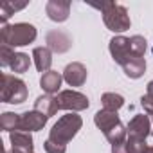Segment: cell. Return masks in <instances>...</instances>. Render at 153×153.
Wrapping results in <instances>:
<instances>
[{
  "label": "cell",
  "mask_w": 153,
  "mask_h": 153,
  "mask_svg": "<svg viewBox=\"0 0 153 153\" xmlns=\"http://www.w3.org/2000/svg\"><path fill=\"white\" fill-rule=\"evenodd\" d=\"M27 7V4H13V2H4L2 6H0V13H2V16H0V22L2 24H7V18L11 15H15L16 11Z\"/></svg>",
  "instance_id": "obj_21"
},
{
  "label": "cell",
  "mask_w": 153,
  "mask_h": 153,
  "mask_svg": "<svg viewBox=\"0 0 153 153\" xmlns=\"http://www.w3.org/2000/svg\"><path fill=\"white\" fill-rule=\"evenodd\" d=\"M81 126H83L81 115L70 112V114H67V115H63V117L58 119V123L52 126V130H51V133H49L47 139L52 140V142H56V144L67 146L76 135H78V131L81 130Z\"/></svg>",
  "instance_id": "obj_3"
},
{
  "label": "cell",
  "mask_w": 153,
  "mask_h": 153,
  "mask_svg": "<svg viewBox=\"0 0 153 153\" xmlns=\"http://www.w3.org/2000/svg\"><path fill=\"white\" fill-rule=\"evenodd\" d=\"M29 67H31V58L25 52H15V56L9 63V68L15 74H24L29 70Z\"/></svg>",
  "instance_id": "obj_20"
},
{
  "label": "cell",
  "mask_w": 153,
  "mask_h": 153,
  "mask_svg": "<svg viewBox=\"0 0 153 153\" xmlns=\"http://www.w3.org/2000/svg\"><path fill=\"white\" fill-rule=\"evenodd\" d=\"M146 153H153V146H149V148H148V151H146Z\"/></svg>",
  "instance_id": "obj_29"
},
{
  "label": "cell",
  "mask_w": 153,
  "mask_h": 153,
  "mask_svg": "<svg viewBox=\"0 0 153 153\" xmlns=\"http://www.w3.org/2000/svg\"><path fill=\"white\" fill-rule=\"evenodd\" d=\"M130 42H131V49H133L135 56H140V58H144V54H146V49H148V45H146V38H144V36H139V34H135V36H131V38H130Z\"/></svg>",
  "instance_id": "obj_23"
},
{
  "label": "cell",
  "mask_w": 153,
  "mask_h": 153,
  "mask_svg": "<svg viewBox=\"0 0 153 153\" xmlns=\"http://www.w3.org/2000/svg\"><path fill=\"white\" fill-rule=\"evenodd\" d=\"M36 27L27 22H18L13 25L2 24V27H0V42H2V45H7L11 49L33 43L36 40Z\"/></svg>",
  "instance_id": "obj_1"
},
{
  "label": "cell",
  "mask_w": 153,
  "mask_h": 153,
  "mask_svg": "<svg viewBox=\"0 0 153 153\" xmlns=\"http://www.w3.org/2000/svg\"><path fill=\"white\" fill-rule=\"evenodd\" d=\"M148 148L149 146L142 139H133V137H128L126 139V151L128 153H146Z\"/></svg>",
  "instance_id": "obj_22"
},
{
  "label": "cell",
  "mask_w": 153,
  "mask_h": 153,
  "mask_svg": "<svg viewBox=\"0 0 153 153\" xmlns=\"http://www.w3.org/2000/svg\"><path fill=\"white\" fill-rule=\"evenodd\" d=\"M29 92L25 83L20 78H15L11 74H2V85H0V101L9 105H20L27 99Z\"/></svg>",
  "instance_id": "obj_4"
},
{
  "label": "cell",
  "mask_w": 153,
  "mask_h": 153,
  "mask_svg": "<svg viewBox=\"0 0 153 153\" xmlns=\"http://www.w3.org/2000/svg\"><path fill=\"white\" fill-rule=\"evenodd\" d=\"M4 153H13V151H4Z\"/></svg>",
  "instance_id": "obj_30"
},
{
  "label": "cell",
  "mask_w": 153,
  "mask_h": 153,
  "mask_svg": "<svg viewBox=\"0 0 153 153\" xmlns=\"http://www.w3.org/2000/svg\"><path fill=\"white\" fill-rule=\"evenodd\" d=\"M112 153H128V151H126V142H123V144H114V146H112Z\"/></svg>",
  "instance_id": "obj_27"
},
{
  "label": "cell",
  "mask_w": 153,
  "mask_h": 153,
  "mask_svg": "<svg viewBox=\"0 0 153 153\" xmlns=\"http://www.w3.org/2000/svg\"><path fill=\"white\" fill-rule=\"evenodd\" d=\"M90 6L101 11L103 22H105V25L110 31H114V33H124V31L130 29L131 20H130L128 9L124 6L115 4V2H101V4H90Z\"/></svg>",
  "instance_id": "obj_2"
},
{
  "label": "cell",
  "mask_w": 153,
  "mask_h": 153,
  "mask_svg": "<svg viewBox=\"0 0 153 153\" xmlns=\"http://www.w3.org/2000/svg\"><path fill=\"white\" fill-rule=\"evenodd\" d=\"M126 130H128V137L146 140V137L151 135V130H153V128H151V119H149V115H144V114L135 115V117L128 123Z\"/></svg>",
  "instance_id": "obj_8"
},
{
  "label": "cell",
  "mask_w": 153,
  "mask_h": 153,
  "mask_svg": "<svg viewBox=\"0 0 153 153\" xmlns=\"http://www.w3.org/2000/svg\"><path fill=\"white\" fill-rule=\"evenodd\" d=\"M45 13L52 22H65L70 15V2H67V0H51L45 6Z\"/></svg>",
  "instance_id": "obj_11"
},
{
  "label": "cell",
  "mask_w": 153,
  "mask_h": 153,
  "mask_svg": "<svg viewBox=\"0 0 153 153\" xmlns=\"http://www.w3.org/2000/svg\"><path fill=\"white\" fill-rule=\"evenodd\" d=\"M47 117L36 110H27L24 114H20V131H25V133H31V131H38V130H43V126L47 124Z\"/></svg>",
  "instance_id": "obj_9"
},
{
  "label": "cell",
  "mask_w": 153,
  "mask_h": 153,
  "mask_svg": "<svg viewBox=\"0 0 153 153\" xmlns=\"http://www.w3.org/2000/svg\"><path fill=\"white\" fill-rule=\"evenodd\" d=\"M45 43H47V47L51 49V52L63 54V52H67V51L72 47V38H70L67 33L54 29V31H49V33L45 34Z\"/></svg>",
  "instance_id": "obj_7"
},
{
  "label": "cell",
  "mask_w": 153,
  "mask_h": 153,
  "mask_svg": "<svg viewBox=\"0 0 153 153\" xmlns=\"http://www.w3.org/2000/svg\"><path fill=\"white\" fill-rule=\"evenodd\" d=\"M0 128L4 131H20V114H13V112H4L0 115Z\"/></svg>",
  "instance_id": "obj_18"
},
{
  "label": "cell",
  "mask_w": 153,
  "mask_h": 153,
  "mask_svg": "<svg viewBox=\"0 0 153 153\" xmlns=\"http://www.w3.org/2000/svg\"><path fill=\"white\" fill-rule=\"evenodd\" d=\"M148 96H149V97H153V81H149V83H148Z\"/></svg>",
  "instance_id": "obj_28"
},
{
  "label": "cell",
  "mask_w": 153,
  "mask_h": 153,
  "mask_svg": "<svg viewBox=\"0 0 153 153\" xmlns=\"http://www.w3.org/2000/svg\"><path fill=\"white\" fill-rule=\"evenodd\" d=\"M9 142H11L13 153H33L34 149L33 137L31 133H25V131H13L9 135Z\"/></svg>",
  "instance_id": "obj_12"
},
{
  "label": "cell",
  "mask_w": 153,
  "mask_h": 153,
  "mask_svg": "<svg viewBox=\"0 0 153 153\" xmlns=\"http://www.w3.org/2000/svg\"><path fill=\"white\" fill-rule=\"evenodd\" d=\"M108 49H110V54H112L114 61L119 63L121 67H123L128 59L135 58V52H133V49H131V42H130V38H126V36H114V38L110 40V43H108ZM137 58H140V56H137Z\"/></svg>",
  "instance_id": "obj_6"
},
{
  "label": "cell",
  "mask_w": 153,
  "mask_h": 153,
  "mask_svg": "<svg viewBox=\"0 0 153 153\" xmlns=\"http://www.w3.org/2000/svg\"><path fill=\"white\" fill-rule=\"evenodd\" d=\"M87 76H88V72H87L85 65L78 63V61L68 63L63 70V79L70 87H83L85 81H87Z\"/></svg>",
  "instance_id": "obj_10"
},
{
  "label": "cell",
  "mask_w": 153,
  "mask_h": 153,
  "mask_svg": "<svg viewBox=\"0 0 153 153\" xmlns=\"http://www.w3.org/2000/svg\"><path fill=\"white\" fill-rule=\"evenodd\" d=\"M140 106L144 108L146 115H151V117H153V97H149L148 94L142 96V97H140Z\"/></svg>",
  "instance_id": "obj_26"
},
{
  "label": "cell",
  "mask_w": 153,
  "mask_h": 153,
  "mask_svg": "<svg viewBox=\"0 0 153 153\" xmlns=\"http://www.w3.org/2000/svg\"><path fill=\"white\" fill-rule=\"evenodd\" d=\"M33 59H34V65L38 68V72L45 74L51 70V65H52V52L49 47H36L33 51Z\"/></svg>",
  "instance_id": "obj_16"
},
{
  "label": "cell",
  "mask_w": 153,
  "mask_h": 153,
  "mask_svg": "<svg viewBox=\"0 0 153 153\" xmlns=\"http://www.w3.org/2000/svg\"><path fill=\"white\" fill-rule=\"evenodd\" d=\"M123 70H124V74L128 76L130 79H139V78H142L144 72H146V59L135 56V58L128 59L123 65Z\"/></svg>",
  "instance_id": "obj_17"
},
{
  "label": "cell",
  "mask_w": 153,
  "mask_h": 153,
  "mask_svg": "<svg viewBox=\"0 0 153 153\" xmlns=\"http://www.w3.org/2000/svg\"><path fill=\"white\" fill-rule=\"evenodd\" d=\"M34 110L40 112V114H43L47 119H51V117L56 115L58 110H59L58 99H56L54 96H51V94H43V96H40V97L34 101Z\"/></svg>",
  "instance_id": "obj_14"
},
{
  "label": "cell",
  "mask_w": 153,
  "mask_h": 153,
  "mask_svg": "<svg viewBox=\"0 0 153 153\" xmlns=\"http://www.w3.org/2000/svg\"><path fill=\"white\" fill-rule=\"evenodd\" d=\"M94 123L96 126L106 135L110 130H114L117 124H121V119L117 115V112H108V110H99L96 115H94Z\"/></svg>",
  "instance_id": "obj_13"
},
{
  "label": "cell",
  "mask_w": 153,
  "mask_h": 153,
  "mask_svg": "<svg viewBox=\"0 0 153 153\" xmlns=\"http://www.w3.org/2000/svg\"><path fill=\"white\" fill-rule=\"evenodd\" d=\"M45 151L47 153H67V146H63V144H56V142H52V140H45Z\"/></svg>",
  "instance_id": "obj_25"
},
{
  "label": "cell",
  "mask_w": 153,
  "mask_h": 153,
  "mask_svg": "<svg viewBox=\"0 0 153 153\" xmlns=\"http://www.w3.org/2000/svg\"><path fill=\"white\" fill-rule=\"evenodd\" d=\"M15 56V51L7 45H0V65L2 67H9L11 59Z\"/></svg>",
  "instance_id": "obj_24"
},
{
  "label": "cell",
  "mask_w": 153,
  "mask_h": 153,
  "mask_svg": "<svg viewBox=\"0 0 153 153\" xmlns=\"http://www.w3.org/2000/svg\"><path fill=\"white\" fill-rule=\"evenodd\" d=\"M56 99H58L59 110H67V112H74V114L83 112L90 106L88 97L78 90H61L56 96Z\"/></svg>",
  "instance_id": "obj_5"
},
{
  "label": "cell",
  "mask_w": 153,
  "mask_h": 153,
  "mask_svg": "<svg viewBox=\"0 0 153 153\" xmlns=\"http://www.w3.org/2000/svg\"><path fill=\"white\" fill-rule=\"evenodd\" d=\"M151 135H153V130H151Z\"/></svg>",
  "instance_id": "obj_31"
},
{
  "label": "cell",
  "mask_w": 153,
  "mask_h": 153,
  "mask_svg": "<svg viewBox=\"0 0 153 153\" xmlns=\"http://www.w3.org/2000/svg\"><path fill=\"white\" fill-rule=\"evenodd\" d=\"M151 52H153V49H151Z\"/></svg>",
  "instance_id": "obj_32"
},
{
  "label": "cell",
  "mask_w": 153,
  "mask_h": 153,
  "mask_svg": "<svg viewBox=\"0 0 153 153\" xmlns=\"http://www.w3.org/2000/svg\"><path fill=\"white\" fill-rule=\"evenodd\" d=\"M61 81H63V76L56 70H49L45 74H42L40 78V87L43 88L45 94H58L59 92V87H61Z\"/></svg>",
  "instance_id": "obj_15"
},
{
  "label": "cell",
  "mask_w": 153,
  "mask_h": 153,
  "mask_svg": "<svg viewBox=\"0 0 153 153\" xmlns=\"http://www.w3.org/2000/svg\"><path fill=\"white\" fill-rule=\"evenodd\" d=\"M101 103H103V110L117 112L124 105V97L121 94H115V92H106L101 96Z\"/></svg>",
  "instance_id": "obj_19"
}]
</instances>
